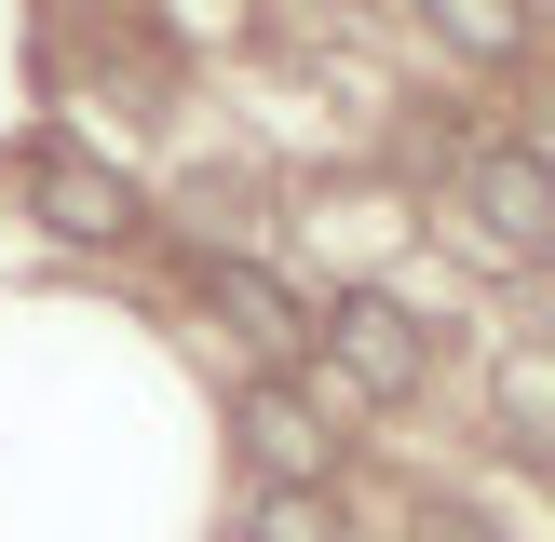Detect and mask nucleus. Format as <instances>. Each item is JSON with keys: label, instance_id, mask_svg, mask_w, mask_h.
Instances as JSON below:
<instances>
[{"label": "nucleus", "instance_id": "f257e3e1", "mask_svg": "<svg viewBox=\"0 0 555 542\" xmlns=\"http://www.w3.org/2000/svg\"><path fill=\"white\" fill-rule=\"evenodd\" d=\"M27 204H41L54 244H135V231H150L135 177H122V163H95V150H68V136H41V150H27Z\"/></svg>", "mask_w": 555, "mask_h": 542}, {"label": "nucleus", "instance_id": "f03ea898", "mask_svg": "<svg viewBox=\"0 0 555 542\" xmlns=\"http://www.w3.org/2000/svg\"><path fill=\"white\" fill-rule=\"evenodd\" d=\"M312 352L339 366V393H366V406H406V393H421V366H434L421 325H406L379 285H352L339 312H312Z\"/></svg>", "mask_w": 555, "mask_h": 542}, {"label": "nucleus", "instance_id": "7ed1b4c3", "mask_svg": "<svg viewBox=\"0 0 555 542\" xmlns=\"http://www.w3.org/2000/svg\"><path fill=\"white\" fill-rule=\"evenodd\" d=\"M461 217L488 258H555V163L542 150H475L461 163Z\"/></svg>", "mask_w": 555, "mask_h": 542}, {"label": "nucleus", "instance_id": "20e7f679", "mask_svg": "<svg viewBox=\"0 0 555 542\" xmlns=\"http://www.w3.org/2000/svg\"><path fill=\"white\" fill-rule=\"evenodd\" d=\"M190 298H204L217 325H231L258 366H285V352H312V298L285 285V271H258V258H190Z\"/></svg>", "mask_w": 555, "mask_h": 542}, {"label": "nucleus", "instance_id": "39448f33", "mask_svg": "<svg viewBox=\"0 0 555 542\" xmlns=\"http://www.w3.org/2000/svg\"><path fill=\"white\" fill-rule=\"evenodd\" d=\"M231 434H244V461H258L271 488H325V475H339V434H325V406L298 393V379H244Z\"/></svg>", "mask_w": 555, "mask_h": 542}, {"label": "nucleus", "instance_id": "423d86ee", "mask_svg": "<svg viewBox=\"0 0 555 542\" xmlns=\"http://www.w3.org/2000/svg\"><path fill=\"white\" fill-rule=\"evenodd\" d=\"M421 27L448 54H475V68H515L529 54V0H421Z\"/></svg>", "mask_w": 555, "mask_h": 542}, {"label": "nucleus", "instance_id": "0eeeda50", "mask_svg": "<svg viewBox=\"0 0 555 542\" xmlns=\"http://www.w3.org/2000/svg\"><path fill=\"white\" fill-rule=\"evenodd\" d=\"M244 542H352V529H339L325 488H258V529H244Z\"/></svg>", "mask_w": 555, "mask_h": 542}, {"label": "nucleus", "instance_id": "6e6552de", "mask_svg": "<svg viewBox=\"0 0 555 542\" xmlns=\"http://www.w3.org/2000/svg\"><path fill=\"white\" fill-rule=\"evenodd\" d=\"M502 406H515V421H555V366H515V379H502Z\"/></svg>", "mask_w": 555, "mask_h": 542}, {"label": "nucleus", "instance_id": "1a4fd4ad", "mask_svg": "<svg viewBox=\"0 0 555 542\" xmlns=\"http://www.w3.org/2000/svg\"><path fill=\"white\" fill-rule=\"evenodd\" d=\"M421 542H488V515H461V502H421Z\"/></svg>", "mask_w": 555, "mask_h": 542}]
</instances>
